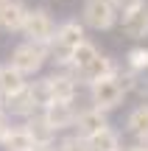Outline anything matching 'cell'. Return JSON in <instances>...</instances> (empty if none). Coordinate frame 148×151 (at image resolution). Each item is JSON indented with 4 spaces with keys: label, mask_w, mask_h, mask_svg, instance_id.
<instances>
[{
    "label": "cell",
    "mask_w": 148,
    "mask_h": 151,
    "mask_svg": "<svg viewBox=\"0 0 148 151\" xmlns=\"http://www.w3.org/2000/svg\"><path fill=\"white\" fill-rule=\"evenodd\" d=\"M36 151H56V148H53V146H50V148H36Z\"/></svg>",
    "instance_id": "603a6c76"
},
{
    "label": "cell",
    "mask_w": 148,
    "mask_h": 151,
    "mask_svg": "<svg viewBox=\"0 0 148 151\" xmlns=\"http://www.w3.org/2000/svg\"><path fill=\"white\" fill-rule=\"evenodd\" d=\"M126 132L137 137V143L148 146V104H137L126 118Z\"/></svg>",
    "instance_id": "5bb4252c"
},
{
    "label": "cell",
    "mask_w": 148,
    "mask_h": 151,
    "mask_svg": "<svg viewBox=\"0 0 148 151\" xmlns=\"http://www.w3.org/2000/svg\"><path fill=\"white\" fill-rule=\"evenodd\" d=\"M117 73H120V70H117ZM123 98H126V90L120 87L117 76L89 84V101H92V109H98V112H106V115H109L112 109H117L123 104Z\"/></svg>",
    "instance_id": "5b68a950"
},
{
    "label": "cell",
    "mask_w": 148,
    "mask_h": 151,
    "mask_svg": "<svg viewBox=\"0 0 148 151\" xmlns=\"http://www.w3.org/2000/svg\"><path fill=\"white\" fill-rule=\"evenodd\" d=\"M87 143H89V151H123L120 148V132L112 129V126L101 129L98 134H92Z\"/></svg>",
    "instance_id": "2e32d148"
},
{
    "label": "cell",
    "mask_w": 148,
    "mask_h": 151,
    "mask_svg": "<svg viewBox=\"0 0 148 151\" xmlns=\"http://www.w3.org/2000/svg\"><path fill=\"white\" fill-rule=\"evenodd\" d=\"M126 151H148V146L145 143H134V146H129Z\"/></svg>",
    "instance_id": "7402d4cb"
},
{
    "label": "cell",
    "mask_w": 148,
    "mask_h": 151,
    "mask_svg": "<svg viewBox=\"0 0 148 151\" xmlns=\"http://www.w3.org/2000/svg\"><path fill=\"white\" fill-rule=\"evenodd\" d=\"M22 129H25V132H28V137L36 143V148H50V146H56V132L50 129L48 123H45L42 112L31 115V118L22 123Z\"/></svg>",
    "instance_id": "4fadbf2b"
},
{
    "label": "cell",
    "mask_w": 148,
    "mask_h": 151,
    "mask_svg": "<svg viewBox=\"0 0 148 151\" xmlns=\"http://www.w3.org/2000/svg\"><path fill=\"white\" fill-rule=\"evenodd\" d=\"M3 112L9 115H14V118H31V115H36L39 112V106H36V101H34V95H31V90H28V84L22 87L20 92H14V95H9L3 101Z\"/></svg>",
    "instance_id": "8fae6325"
},
{
    "label": "cell",
    "mask_w": 148,
    "mask_h": 151,
    "mask_svg": "<svg viewBox=\"0 0 148 151\" xmlns=\"http://www.w3.org/2000/svg\"><path fill=\"white\" fill-rule=\"evenodd\" d=\"M3 148L6 151H36V143L28 137V132L22 126H11L3 140Z\"/></svg>",
    "instance_id": "ac0fdd59"
},
{
    "label": "cell",
    "mask_w": 148,
    "mask_h": 151,
    "mask_svg": "<svg viewBox=\"0 0 148 151\" xmlns=\"http://www.w3.org/2000/svg\"><path fill=\"white\" fill-rule=\"evenodd\" d=\"M81 25L92 31H109L117 22V6L115 0H84L81 6Z\"/></svg>",
    "instance_id": "277c9868"
},
{
    "label": "cell",
    "mask_w": 148,
    "mask_h": 151,
    "mask_svg": "<svg viewBox=\"0 0 148 151\" xmlns=\"http://www.w3.org/2000/svg\"><path fill=\"white\" fill-rule=\"evenodd\" d=\"M28 6L22 0H0V31L6 34H17L22 31Z\"/></svg>",
    "instance_id": "ba28073f"
},
{
    "label": "cell",
    "mask_w": 148,
    "mask_h": 151,
    "mask_svg": "<svg viewBox=\"0 0 148 151\" xmlns=\"http://www.w3.org/2000/svg\"><path fill=\"white\" fill-rule=\"evenodd\" d=\"M109 126V118H106V112H98V109H81V112L76 115V134H81L84 140H89L92 134H98L101 129H106Z\"/></svg>",
    "instance_id": "7c38bea8"
},
{
    "label": "cell",
    "mask_w": 148,
    "mask_h": 151,
    "mask_svg": "<svg viewBox=\"0 0 148 151\" xmlns=\"http://www.w3.org/2000/svg\"><path fill=\"white\" fill-rule=\"evenodd\" d=\"M22 34H25V42L45 45L48 48L53 34H56V22L50 17V11L48 9H28L25 22H22Z\"/></svg>",
    "instance_id": "3957f363"
},
{
    "label": "cell",
    "mask_w": 148,
    "mask_h": 151,
    "mask_svg": "<svg viewBox=\"0 0 148 151\" xmlns=\"http://www.w3.org/2000/svg\"><path fill=\"white\" fill-rule=\"evenodd\" d=\"M73 78H81V81H87V84H95V81H104V78H112V76H117V65L109 59V56H95L92 62H89L87 67H81L78 73H70Z\"/></svg>",
    "instance_id": "30bf717a"
},
{
    "label": "cell",
    "mask_w": 148,
    "mask_h": 151,
    "mask_svg": "<svg viewBox=\"0 0 148 151\" xmlns=\"http://www.w3.org/2000/svg\"><path fill=\"white\" fill-rule=\"evenodd\" d=\"M84 42V25L78 20H64L56 25V34L48 45V53L53 56V62L59 67H70V53Z\"/></svg>",
    "instance_id": "6da1fadb"
},
{
    "label": "cell",
    "mask_w": 148,
    "mask_h": 151,
    "mask_svg": "<svg viewBox=\"0 0 148 151\" xmlns=\"http://www.w3.org/2000/svg\"><path fill=\"white\" fill-rule=\"evenodd\" d=\"M76 115H78V109L73 106V104H48V106L42 109L45 123H48L56 134L70 129V126H76Z\"/></svg>",
    "instance_id": "9c48e42d"
},
{
    "label": "cell",
    "mask_w": 148,
    "mask_h": 151,
    "mask_svg": "<svg viewBox=\"0 0 148 151\" xmlns=\"http://www.w3.org/2000/svg\"><path fill=\"white\" fill-rule=\"evenodd\" d=\"M126 67L129 73H148V48H132L126 53Z\"/></svg>",
    "instance_id": "d6986e66"
},
{
    "label": "cell",
    "mask_w": 148,
    "mask_h": 151,
    "mask_svg": "<svg viewBox=\"0 0 148 151\" xmlns=\"http://www.w3.org/2000/svg\"><path fill=\"white\" fill-rule=\"evenodd\" d=\"M45 90H48V104H73L78 84L70 73H53L45 76Z\"/></svg>",
    "instance_id": "52a82bcc"
},
{
    "label": "cell",
    "mask_w": 148,
    "mask_h": 151,
    "mask_svg": "<svg viewBox=\"0 0 148 151\" xmlns=\"http://www.w3.org/2000/svg\"><path fill=\"white\" fill-rule=\"evenodd\" d=\"M48 59H50V53H48V48H45V45L20 42L14 50H11V62H9V65L14 67L17 73H22V76L28 78V76H36L39 70H42Z\"/></svg>",
    "instance_id": "7a4b0ae2"
},
{
    "label": "cell",
    "mask_w": 148,
    "mask_h": 151,
    "mask_svg": "<svg viewBox=\"0 0 148 151\" xmlns=\"http://www.w3.org/2000/svg\"><path fill=\"white\" fill-rule=\"evenodd\" d=\"M28 84V78L22 73H17L14 67L6 62V65H0V98H9V95H14V92H20L22 87Z\"/></svg>",
    "instance_id": "9a60e30c"
},
{
    "label": "cell",
    "mask_w": 148,
    "mask_h": 151,
    "mask_svg": "<svg viewBox=\"0 0 148 151\" xmlns=\"http://www.w3.org/2000/svg\"><path fill=\"white\" fill-rule=\"evenodd\" d=\"M9 129H11V120H9V115H6V112H0V146H3L6 134H9Z\"/></svg>",
    "instance_id": "44dd1931"
},
{
    "label": "cell",
    "mask_w": 148,
    "mask_h": 151,
    "mask_svg": "<svg viewBox=\"0 0 148 151\" xmlns=\"http://www.w3.org/2000/svg\"><path fill=\"white\" fill-rule=\"evenodd\" d=\"M0 112H3V98H0Z\"/></svg>",
    "instance_id": "cb8c5ba5"
},
{
    "label": "cell",
    "mask_w": 148,
    "mask_h": 151,
    "mask_svg": "<svg viewBox=\"0 0 148 151\" xmlns=\"http://www.w3.org/2000/svg\"><path fill=\"white\" fill-rule=\"evenodd\" d=\"M117 20H120V28H123L126 37H132V39H145L148 37V3L145 0H137V3L120 9L117 11Z\"/></svg>",
    "instance_id": "8992f818"
},
{
    "label": "cell",
    "mask_w": 148,
    "mask_h": 151,
    "mask_svg": "<svg viewBox=\"0 0 148 151\" xmlns=\"http://www.w3.org/2000/svg\"><path fill=\"white\" fill-rule=\"evenodd\" d=\"M95 56H101V50L95 48L89 39H84V42H81V45H78V48L70 53V67H67V73H78L81 67H87L89 62L95 59Z\"/></svg>",
    "instance_id": "e0dca14e"
},
{
    "label": "cell",
    "mask_w": 148,
    "mask_h": 151,
    "mask_svg": "<svg viewBox=\"0 0 148 151\" xmlns=\"http://www.w3.org/2000/svg\"><path fill=\"white\" fill-rule=\"evenodd\" d=\"M53 148L56 151H89V143L84 140L81 134H67V137H61Z\"/></svg>",
    "instance_id": "ffe728a7"
}]
</instances>
